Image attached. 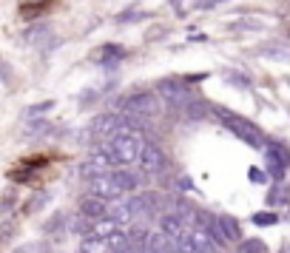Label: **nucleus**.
<instances>
[{"mask_svg":"<svg viewBox=\"0 0 290 253\" xmlns=\"http://www.w3.org/2000/svg\"><path fill=\"white\" fill-rule=\"evenodd\" d=\"M145 145H148V139L142 137L139 128H128V131H123V134H117V137H111V139H105L103 142V148L108 151V157L114 160L117 168L139 165Z\"/></svg>","mask_w":290,"mask_h":253,"instance_id":"1","label":"nucleus"},{"mask_svg":"<svg viewBox=\"0 0 290 253\" xmlns=\"http://www.w3.org/2000/svg\"><path fill=\"white\" fill-rule=\"evenodd\" d=\"M163 97L160 94H148V91H139V94H131V97H123V100H117L114 111L120 114H128L134 120V126L142 128L148 126L151 120L157 117H163Z\"/></svg>","mask_w":290,"mask_h":253,"instance_id":"2","label":"nucleus"},{"mask_svg":"<svg viewBox=\"0 0 290 253\" xmlns=\"http://www.w3.org/2000/svg\"><path fill=\"white\" fill-rule=\"evenodd\" d=\"M210 114L216 117L222 126L228 128V131H233L242 142H248L250 148H265V145H267L265 134H262V131L250 123V120H245L242 114H236V111L225 108V105H213V108H210Z\"/></svg>","mask_w":290,"mask_h":253,"instance_id":"3","label":"nucleus"},{"mask_svg":"<svg viewBox=\"0 0 290 253\" xmlns=\"http://www.w3.org/2000/svg\"><path fill=\"white\" fill-rule=\"evenodd\" d=\"M157 94L163 97L165 103L176 105V108H185L188 103L197 100V94L191 91V83L182 80V77H165V80L157 83Z\"/></svg>","mask_w":290,"mask_h":253,"instance_id":"4","label":"nucleus"},{"mask_svg":"<svg viewBox=\"0 0 290 253\" xmlns=\"http://www.w3.org/2000/svg\"><path fill=\"white\" fill-rule=\"evenodd\" d=\"M111 171H117L114 160L108 157V151H105L103 145H97V148H91V154L85 157V162H83L80 176L88 182V179H94V176H103V173H111Z\"/></svg>","mask_w":290,"mask_h":253,"instance_id":"5","label":"nucleus"},{"mask_svg":"<svg viewBox=\"0 0 290 253\" xmlns=\"http://www.w3.org/2000/svg\"><path fill=\"white\" fill-rule=\"evenodd\" d=\"M85 194L114 202V199H120V196H123V191L117 188L114 171H111V173H103V176H94V179H88V182H85Z\"/></svg>","mask_w":290,"mask_h":253,"instance_id":"6","label":"nucleus"},{"mask_svg":"<svg viewBox=\"0 0 290 253\" xmlns=\"http://www.w3.org/2000/svg\"><path fill=\"white\" fill-rule=\"evenodd\" d=\"M145 179H148V173L137 171V168H117L114 171V182H117V188L123 191V196L139 191V188L145 185Z\"/></svg>","mask_w":290,"mask_h":253,"instance_id":"7","label":"nucleus"},{"mask_svg":"<svg viewBox=\"0 0 290 253\" xmlns=\"http://www.w3.org/2000/svg\"><path fill=\"white\" fill-rule=\"evenodd\" d=\"M139 171L148 173V176L165 171V154H163V148H160V145H154V142H148V145H145V151H142V160H139Z\"/></svg>","mask_w":290,"mask_h":253,"instance_id":"8","label":"nucleus"},{"mask_svg":"<svg viewBox=\"0 0 290 253\" xmlns=\"http://www.w3.org/2000/svg\"><path fill=\"white\" fill-rule=\"evenodd\" d=\"M125 60V48L117 46V43H108V46H100L94 51V63L97 66H103L105 71H114L120 63Z\"/></svg>","mask_w":290,"mask_h":253,"instance_id":"9","label":"nucleus"},{"mask_svg":"<svg viewBox=\"0 0 290 253\" xmlns=\"http://www.w3.org/2000/svg\"><path fill=\"white\" fill-rule=\"evenodd\" d=\"M108 205H111L108 199H100V196L85 194V196L80 199L77 211H80L85 219H91V222H94V219H105V216H108Z\"/></svg>","mask_w":290,"mask_h":253,"instance_id":"10","label":"nucleus"},{"mask_svg":"<svg viewBox=\"0 0 290 253\" xmlns=\"http://www.w3.org/2000/svg\"><path fill=\"white\" fill-rule=\"evenodd\" d=\"M123 230V225L120 222H114V219H94L91 225H88V233L83 236V239H103V242H108L111 236H117Z\"/></svg>","mask_w":290,"mask_h":253,"instance_id":"11","label":"nucleus"},{"mask_svg":"<svg viewBox=\"0 0 290 253\" xmlns=\"http://www.w3.org/2000/svg\"><path fill=\"white\" fill-rule=\"evenodd\" d=\"M160 233H165L171 242H176L182 233H188V230H185V222H182L179 216H174V213H163V216H160Z\"/></svg>","mask_w":290,"mask_h":253,"instance_id":"12","label":"nucleus"},{"mask_svg":"<svg viewBox=\"0 0 290 253\" xmlns=\"http://www.w3.org/2000/svg\"><path fill=\"white\" fill-rule=\"evenodd\" d=\"M191 242H194L197 253H222V248L210 239L208 230H202V228H194V230H191Z\"/></svg>","mask_w":290,"mask_h":253,"instance_id":"13","label":"nucleus"},{"mask_svg":"<svg viewBox=\"0 0 290 253\" xmlns=\"http://www.w3.org/2000/svg\"><path fill=\"white\" fill-rule=\"evenodd\" d=\"M219 228H222V233L228 236V242H239L242 239V228H239V222L233 216H228V213H219Z\"/></svg>","mask_w":290,"mask_h":253,"instance_id":"14","label":"nucleus"},{"mask_svg":"<svg viewBox=\"0 0 290 253\" xmlns=\"http://www.w3.org/2000/svg\"><path fill=\"white\" fill-rule=\"evenodd\" d=\"M208 111H210L208 103H205L202 97H197L194 103H188L185 108H182V117H185V120H191V123H197V120H202V117L208 114Z\"/></svg>","mask_w":290,"mask_h":253,"instance_id":"15","label":"nucleus"},{"mask_svg":"<svg viewBox=\"0 0 290 253\" xmlns=\"http://www.w3.org/2000/svg\"><path fill=\"white\" fill-rule=\"evenodd\" d=\"M48 35H51V26L48 23H35V26H29V29L23 32V40L26 43H40V40L48 37Z\"/></svg>","mask_w":290,"mask_h":253,"instance_id":"16","label":"nucleus"},{"mask_svg":"<svg viewBox=\"0 0 290 253\" xmlns=\"http://www.w3.org/2000/svg\"><path fill=\"white\" fill-rule=\"evenodd\" d=\"M288 202H290V188L276 185V188H270V191H267V205H270V208L288 205Z\"/></svg>","mask_w":290,"mask_h":253,"instance_id":"17","label":"nucleus"},{"mask_svg":"<svg viewBox=\"0 0 290 253\" xmlns=\"http://www.w3.org/2000/svg\"><path fill=\"white\" fill-rule=\"evenodd\" d=\"M259 54L262 57H276V60H288L290 48L285 43H265V46H259Z\"/></svg>","mask_w":290,"mask_h":253,"instance_id":"18","label":"nucleus"},{"mask_svg":"<svg viewBox=\"0 0 290 253\" xmlns=\"http://www.w3.org/2000/svg\"><path fill=\"white\" fill-rule=\"evenodd\" d=\"M77 253H111V248H108V242H103V239H83Z\"/></svg>","mask_w":290,"mask_h":253,"instance_id":"19","label":"nucleus"},{"mask_svg":"<svg viewBox=\"0 0 290 253\" xmlns=\"http://www.w3.org/2000/svg\"><path fill=\"white\" fill-rule=\"evenodd\" d=\"M267 154L276 157L279 162H285V165L290 168V148L285 145V142H267Z\"/></svg>","mask_w":290,"mask_h":253,"instance_id":"20","label":"nucleus"},{"mask_svg":"<svg viewBox=\"0 0 290 253\" xmlns=\"http://www.w3.org/2000/svg\"><path fill=\"white\" fill-rule=\"evenodd\" d=\"M285 171H288V165H285V162H279L276 157H270V154H267V173L273 176V182H282V179H285Z\"/></svg>","mask_w":290,"mask_h":253,"instance_id":"21","label":"nucleus"},{"mask_svg":"<svg viewBox=\"0 0 290 253\" xmlns=\"http://www.w3.org/2000/svg\"><path fill=\"white\" fill-rule=\"evenodd\" d=\"M48 0H20V14L23 17H35L40 9H46Z\"/></svg>","mask_w":290,"mask_h":253,"instance_id":"22","label":"nucleus"},{"mask_svg":"<svg viewBox=\"0 0 290 253\" xmlns=\"http://www.w3.org/2000/svg\"><path fill=\"white\" fill-rule=\"evenodd\" d=\"M236 253H267V245L262 239H245V242H239Z\"/></svg>","mask_w":290,"mask_h":253,"instance_id":"23","label":"nucleus"},{"mask_svg":"<svg viewBox=\"0 0 290 253\" xmlns=\"http://www.w3.org/2000/svg\"><path fill=\"white\" fill-rule=\"evenodd\" d=\"M225 80L231 83V85H236V88H250V77H245L242 71L228 69V71H225Z\"/></svg>","mask_w":290,"mask_h":253,"instance_id":"24","label":"nucleus"},{"mask_svg":"<svg viewBox=\"0 0 290 253\" xmlns=\"http://www.w3.org/2000/svg\"><path fill=\"white\" fill-rule=\"evenodd\" d=\"M12 253H48V245L46 242H26L20 248H14Z\"/></svg>","mask_w":290,"mask_h":253,"instance_id":"25","label":"nucleus"},{"mask_svg":"<svg viewBox=\"0 0 290 253\" xmlns=\"http://www.w3.org/2000/svg\"><path fill=\"white\" fill-rule=\"evenodd\" d=\"M148 12H137V9H128V12L117 14V23H137V20H145Z\"/></svg>","mask_w":290,"mask_h":253,"instance_id":"26","label":"nucleus"},{"mask_svg":"<svg viewBox=\"0 0 290 253\" xmlns=\"http://www.w3.org/2000/svg\"><path fill=\"white\" fill-rule=\"evenodd\" d=\"M276 222H279V213H270V211H262V213H256L253 216V225H259V228L276 225Z\"/></svg>","mask_w":290,"mask_h":253,"instance_id":"27","label":"nucleus"},{"mask_svg":"<svg viewBox=\"0 0 290 253\" xmlns=\"http://www.w3.org/2000/svg\"><path fill=\"white\" fill-rule=\"evenodd\" d=\"M174 188H176V196H179V194H185V191H194V182H191L188 176H176Z\"/></svg>","mask_w":290,"mask_h":253,"instance_id":"28","label":"nucleus"},{"mask_svg":"<svg viewBox=\"0 0 290 253\" xmlns=\"http://www.w3.org/2000/svg\"><path fill=\"white\" fill-rule=\"evenodd\" d=\"M51 100H46V103H37V105H29V108H26V117H35V114H43V111H48V108H51Z\"/></svg>","mask_w":290,"mask_h":253,"instance_id":"29","label":"nucleus"},{"mask_svg":"<svg viewBox=\"0 0 290 253\" xmlns=\"http://www.w3.org/2000/svg\"><path fill=\"white\" fill-rule=\"evenodd\" d=\"M48 123L46 120H29V126H26V134H37V131H46Z\"/></svg>","mask_w":290,"mask_h":253,"instance_id":"30","label":"nucleus"},{"mask_svg":"<svg viewBox=\"0 0 290 253\" xmlns=\"http://www.w3.org/2000/svg\"><path fill=\"white\" fill-rule=\"evenodd\" d=\"M231 29H253V32H259L262 23H256V20H236V23H231Z\"/></svg>","mask_w":290,"mask_h":253,"instance_id":"31","label":"nucleus"},{"mask_svg":"<svg viewBox=\"0 0 290 253\" xmlns=\"http://www.w3.org/2000/svg\"><path fill=\"white\" fill-rule=\"evenodd\" d=\"M248 176H250V182H265V173L259 171V168H250V171H248Z\"/></svg>","mask_w":290,"mask_h":253,"instance_id":"32","label":"nucleus"},{"mask_svg":"<svg viewBox=\"0 0 290 253\" xmlns=\"http://www.w3.org/2000/svg\"><path fill=\"white\" fill-rule=\"evenodd\" d=\"M3 80L12 83V69H9V63H3Z\"/></svg>","mask_w":290,"mask_h":253,"instance_id":"33","label":"nucleus"}]
</instances>
